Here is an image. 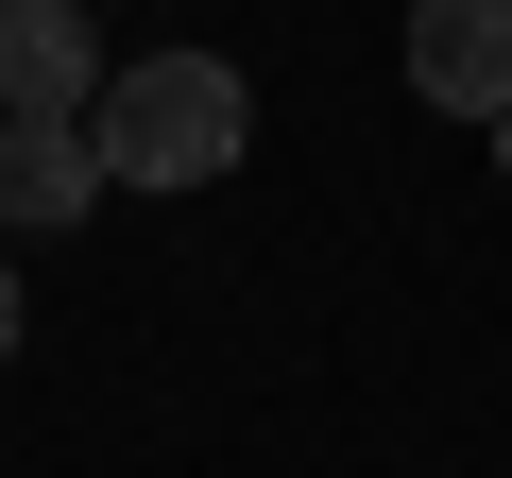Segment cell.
<instances>
[{
    "mask_svg": "<svg viewBox=\"0 0 512 478\" xmlns=\"http://www.w3.org/2000/svg\"><path fill=\"white\" fill-rule=\"evenodd\" d=\"M86 137H103L120 188H222L239 137H256V86H239L222 52H154V69H103Z\"/></svg>",
    "mask_w": 512,
    "mask_h": 478,
    "instance_id": "cell-1",
    "label": "cell"
},
{
    "mask_svg": "<svg viewBox=\"0 0 512 478\" xmlns=\"http://www.w3.org/2000/svg\"><path fill=\"white\" fill-rule=\"evenodd\" d=\"M410 103L512 120V0H410Z\"/></svg>",
    "mask_w": 512,
    "mask_h": 478,
    "instance_id": "cell-2",
    "label": "cell"
},
{
    "mask_svg": "<svg viewBox=\"0 0 512 478\" xmlns=\"http://www.w3.org/2000/svg\"><path fill=\"white\" fill-rule=\"evenodd\" d=\"M103 103V35L69 0H0V120H86Z\"/></svg>",
    "mask_w": 512,
    "mask_h": 478,
    "instance_id": "cell-3",
    "label": "cell"
},
{
    "mask_svg": "<svg viewBox=\"0 0 512 478\" xmlns=\"http://www.w3.org/2000/svg\"><path fill=\"white\" fill-rule=\"evenodd\" d=\"M103 188H120V171H103L86 120H0V222H18V239H69Z\"/></svg>",
    "mask_w": 512,
    "mask_h": 478,
    "instance_id": "cell-4",
    "label": "cell"
},
{
    "mask_svg": "<svg viewBox=\"0 0 512 478\" xmlns=\"http://www.w3.org/2000/svg\"><path fill=\"white\" fill-rule=\"evenodd\" d=\"M0 359H18V274H0Z\"/></svg>",
    "mask_w": 512,
    "mask_h": 478,
    "instance_id": "cell-5",
    "label": "cell"
},
{
    "mask_svg": "<svg viewBox=\"0 0 512 478\" xmlns=\"http://www.w3.org/2000/svg\"><path fill=\"white\" fill-rule=\"evenodd\" d=\"M478 137H495V171H512V120H478Z\"/></svg>",
    "mask_w": 512,
    "mask_h": 478,
    "instance_id": "cell-6",
    "label": "cell"
}]
</instances>
